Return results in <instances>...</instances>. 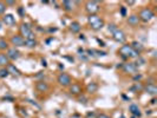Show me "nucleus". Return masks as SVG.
Masks as SVG:
<instances>
[{
	"label": "nucleus",
	"mask_w": 157,
	"mask_h": 118,
	"mask_svg": "<svg viewBox=\"0 0 157 118\" xmlns=\"http://www.w3.org/2000/svg\"><path fill=\"white\" fill-rule=\"evenodd\" d=\"M88 23H89V25L91 26V28L95 30V31H98V30L103 28V26H104V20H103L102 18H99L97 14L89 15Z\"/></svg>",
	"instance_id": "1"
},
{
	"label": "nucleus",
	"mask_w": 157,
	"mask_h": 118,
	"mask_svg": "<svg viewBox=\"0 0 157 118\" xmlns=\"http://www.w3.org/2000/svg\"><path fill=\"white\" fill-rule=\"evenodd\" d=\"M119 55L123 57L124 59H127V58H137V57H139V53H137L136 51H133L130 45H123V46H122V47L119 48Z\"/></svg>",
	"instance_id": "2"
},
{
	"label": "nucleus",
	"mask_w": 157,
	"mask_h": 118,
	"mask_svg": "<svg viewBox=\"0 0 157 118\" xmlns=\"http://www.w3.org/2000/svg\"><path fill=\"white\" fill-rule=\"evenodd\" d=\"M20 36L23 38H25V40H28V39H34V33L32 31V26L30 24H21L20 26Z\"/></svg>",
	"instance_id": "3"
},
{
	"label": "nucleus",
	"mask_w": 157,
	"mask_h": 118,
	"mask_svg": "<svg viewBox=\"0 0 157 118\" xmlns=\"http://www.w3.org/2000/svg\"><path fill=\"white\" fill-rule=\"evenodd\" d=\"M154 17H155V13H154V11L151 8H143L141 12H139L138 18H139V20H142L144 23H148L154 18Z\"/></svg>",
	"instance_id": "4"
},
{
	"label": "nucleus",
	"mask_w": 157,
	"mask_h": 118,
	"mask_svg": "<svg viewBox=\"0 0 157 118\" xmlns=\"http://www.w3.org/2000/svg\"><path fill=\"white\" fill-rule=\"evenodd\" d=\"M85 10L90 15H93L100 10V7H99L98 1H88L85 4Z\"/></svg>",
	"instance_id": "5"
},
{
	"label": "nucleus",
	"mask_w": 157,
	"mask_h": 118,
	"mask_svg": "<svg viewBox=\"0 0 157 118\" xmlns=\"http://www.w3.org/2000/svg\"><path fill=\"white\" fill-rule=\"evenodd\" d=\"M57 80L62 86H70L71 85V77H70L67 73H60L58 76Z\"/></svg>",
	"instance_id": "6"
},
{
	"label": "nucleus",
	"mask_w": 157,
	"mask_h": 118,
	"mask_svg": "<svg viewBox=\"0 0 157 118\" xmlns=\"http://www.w3.org/2000/svg\"><path fill=\"white\" fill-rule=\"evenodd\" d=\"M112 38H113V40H115V41L123 44V43L125 41V39H127V36H125V33H124L123 31L118 28L115 33H112Z\"/></svg>",
	"instance_id": "7"
},
{
	"label": "nucleus",
	"mask_w": 157,
	"mask_h": 118,
	"mask_svg": "<svg viewBox=\"0 0 157 118\" xmlns=\"http://www.w3.org/2000/svg\"><path fill=\"white\" fill-rule=\"evenodd\" d=\"M11 43L12 45H14V47H19V46H25V39L20 36V35H15L11 38Z\"/></svg>",
	"instance_id": "8"
},
{
	"label": "nucleus",
	"mask_w": 157,
	"mask_h": 118,
	"mask_svg": "<svg viewBox=\"0 0 157 118\" xmlns=\"http://www.w3.org/2000/svg\"><path fill=\"white\" fill-rule=\"evenodd\" d=\"M137 69L138 67L136 66V64L135 63H125L124 65H123V71L125 72V73H135L136 71H137Z\"/></svg>",
	"instance_id": "9"
},
{
	"label": "nucleus",
	"mask_w": 157,
	"mask_h": 118,
	"mask_svg": "<svg viewBox=\"0 0 157 118\" xmlns=\"http://www.w3.org/2000/svg\"><path fill=\"white\" fill-rule=\"evenodd\" d=\"M7 57L10 60H17L19 57H20V52L17 50L15 47H12V48H8V51H7Z\"/></svg>",
	"instance_id": "10"
},
{
	"label": "nucleus",
	"mask_w": 157,
	"mask_h": 118,
	"mask_svg": "<svg viewBox=\"0 0 157 118\" xmlns=\"http://www.w3.org/2000/svg\"><path fill=\"white\" fill-rule=\"evenodd\" d=\"M3 23H5L8 26H12V25L15 24V18L13 17V14H6L3 19Z\"/></svg>",
	"instance_id": "11"
},
{
	"label": "nucleus",
	"mask_w": 157,
	"mask_h": 118,
	"mask_svg": "<svg viewBox=\"0 0 157 118\" xmlns=\"http://www.w3.org/2000/svg\"><path fill=\"white\" fill-rule=\"evenodd\" d=\"M130 46H131V48L133 50V51H136L137 53H141L143 50H144V46L141 43H138V41H132Z\"/></svg>",
	"instance_id": "12"
},
{
	"label": "nucleus",
	"mask_w": 157,
	"mask_h": 118,
	"mask_svg": "<svg viewBox=\"0 0 157 118\" xmlns=\"http://www.w3.org/2000/svg\"><path fill=\"white\" fill-rule=\"evenodd\" d=\"M70 93L71 95H80L82 88L79 84H72V85H70Z\"/></svg>",
	"instance_id": "13"
},
{
	"label": "nucleus",
	"mask_w": 157,
	"mask_h": 118,
	"mask_svg": "<svg viewBox=\"0 0 157 118\" xmlns=\"http://www.w3.org/2000/svg\"><path fill=\"white\" fill-rule=\"evenodd\" d=\"M145 92L148 95H151V96H156L157 95V88L154 85V84H148V85L144 88Z\"/></svg>",
	"instance_id": "14"
},
{
	"label": "nucleus",
	"mask_w": 157,
	"mask_h": 118,
	"mask_svg": "<svg viewBox=\"0 0 157 118\" xmlns=\"http://www.w3.org/2000/svg\"><path fill=\"white\" fill-rule=\"evenodd\" d=\"M128 23H129V25H131V26H137L138 23H139L138 15H137V14H131L129 18H128Z\"/></svg>",
	"instance_id": "15"
},
{
	"label": "nucleus",
	"mask_w": 157,
	"mask_h": 118,
	"mask_svg": "<svg viewBox=\"0 0 157 118\" xmlns=\"http://www.w3.org/2000/svg\"><path fill=\"white\" fill-rule=\"evenodd\" d=\"M129 111L133 115V117H141V111H139V108L136 104H131L129 106Z\"/></svg>",
	"instance_id": "16"
},
{
	"label": "nucleus",
	"mask_w": 157,
	"mask_h": 118,
	"mask_svg": "<svg viewBox=\"0 0 157 118\" xmlns=\"http://www.w3.org/2000/svg\"><path fill=\"white\" fill-rule=\"evenodd\" d=\"M36 89L38 91H40V92H46L48 90V85L46 83H44V81H38L36 84Z\"/></svg>",
	"instance_id": "17"
},
{
	"label": "nucleus",
	"mask_w": 157,
	"mask_h": 118,
	"mask_svg": "<svg viewBox=\"0 0 157 118\" xmlns=\"http://www.w3.org/2000/svg\"><path fill=\"white\" fill-rule=\"evenodd\" d=\"M10 64V59L6 53H0V66H7Z\"/></svg>",
	"instance_id": "18"
},
{
	"label": "nucleus",
	"mask_w": 157,
	"mask_h": 118,
	"mask_svg": "<svg viewBox=\"0 0 157 118\" xmlns=\"http://www.w3.org/2000/svg\"><path fill=\"white\" fill-rule=\"evenodd\" d=\"M80 28H82V26L78 21H73V23H71V25H70V30H71L72 33H78L80 31Z\"/></svg>",
	"instance_id": "19"
},
{
	"label": "nucleus",
	"mask_w": 157,
	"mask_h": 118,
	"mask_svg": "<svg viewBox=\"0 0 157 118\" xmlns=\"http://www.w3.org/2000/svg\"><path fill=\"white\" fill-rule=\"evenodd\" d=\"M6 70H7L8 75H10V73H12V75H19V70L17 69V67H15L13 64H8V65L6 66Z\"/></svg>",
	"instance_id": "20"
},
{
	"label": "nucleus",
	"mask_w": 157,
	"mask_h": 118,
	"mask_svg": "<svg viewBox=\"0 0 157 118\" xmlns=\"http://www.w3.org/2000/svg\"><path fill=\"white\" fill-rule=\"evenodd\" d=\"M97 90H98V85L96 83H90L89 85L86 86V91L89 93H95V92H97Z\"/></svg>",
	"instance_id": "21"
},
{
	"label": "nucleus",
	"mask_w": 157,
	"mask_h": 118,
	"mask_svg": "<svg viewBox=\"0 0 157 118\" xmlns=\"http://www.w3.org/2000/svg\"><path fill=\"white\" fill-rule=\"evenodd\" d=\"M63 6H64L65 11H72V8H73V3H72V1H68V0H65V1H63Z\"/></svg>",
	"instance_id": "22"
},
{
	"label": "nucleus",
	"mask_w": 157,
	"mask_h": 118,
	"mask_svg": "<svg viewBox=\"0 0 157 118\" xmlns=\"http://www.w3.org/2000/svg\"><path fill=\"white\" fill-rule=\"evenodd\" d=\"M25 45L27 46V47H36V45H37V40L36 39H28V40H25Z\"/></svg>",
	"instance_id": "23"
},
{
	"label": "nucleus",
	"mask_w": 157,
	"mask_h": 118,
	"mask_svg": "<svg viewBox=\"0 0 157 118\" xmlns=\"http://www.w3.org/2000/svg\"><path fill=\"white\" fill-rule=\"evenodd\" d=\"M8 48V44L5 39H0V50H7Z\"/></svg>",
	"instance_id": "24"
},
{
	"label": "nucleus",
	"mask_w": 157,
	"mask_h": 118,
	"mask_svg": "<svg viewBox=\"0 0 157 118\" xmlns=\"http://www.w3.org/2000/svg\"><path fill=\"white\" fill-rule=\"evenodd\" d=\"M117 30H118V27H117L115 24H110V25L108 26V31H109L110 33H115Z\"/></svg>",
	"instance_id": "25"
},
{
	"label": "nucleus",
	"mask_w": 157,
	"mask_h": 118,
	"mask_svg": "<svg viewBox=\"0 0 157 118\" xmlns=\"http://www.w3.org/2000/svg\"><path fill=\"white\" fill-rule=\"evenodd\" d=\"M8 76V72L6 69H0V78H5Z\"/></svg>",
	"instance_id": "26"
},
{
	"label": "nucleus",
	"mask_w": 157,
	"mask_h": 118,
	"mask_svg": "<svg viewBox=\"0 0 157 118\" xmlns=\"http://www.w3.org/2000/svg\"><path fill=\"white\" fill-rule=\"evenodd\" d=\"M144 63H145V60H144L142 57H137V61H136L135 64H136V66L138 67V65H143Z\"/></svg>",
	"instance_id": "27"
},
{
	"label": "nucleus",
	"mask_w": 157,
	"mask_h": 118,
	"mask_svg": "<svg viewBox=\"0 0 157 118\" xmlns=\"http://www.w3.org/2000/svg\"><path fill=\"white\" fill-rule=\"evenodd\" d=\"M6 4L5 3H3V1H0V14H3L5 11H6Z\"/></svg>",
	"instance_id": "28"
},
{
	"label": "nucleus",
	"mask_w": 157,
	"mask_h": 118,
	"mask_svg": "<svg viewBox=\"0 0 157 118\" xmlns=\"http://www.w3.org/2000/svg\"><path fill=\"white\" fill-rule=\"evenodd\" d=\"M120 15L127 17V7L125 6H120Z\"/></svg>",
	"instance_id": "29"
},
{
	"label": "nucleus",
	"mask_w": 157,
	"mask_h": 118,
	"mask_svg": "<svg viewBox=\"0 0 157 118\" xmlns=\"http://www.w3.org/2000/svg\"><path fill=\"white\" fill-rule=\"evenodd\" d=\"M18 13H19L21 17H24V15H25V11H24V8H23V7H19V8H18Z\"/></svg>",
	"instance_id": "30"
},
{
	"label": "nucleus",
	"mask_w": 157,
	"mask_h": 118,
	"mask_svg": "<svg viewBox=\"0 0 157 118\" xmlns=\"http://www.w3.org/2000/svg\"><path fill=\"white\" fill-rule=\"evenodd\" d=\"M79 103H86V100H88V99H86L84 96H82V97H79Z\"/></svg>",
	"instance_id": "31"
},
{
	"label": "nucleus",
	"mask_w": 157,
	"mask_h": 118,
	"mask_svg": "<svg viewBox=\"0 0 157 118\" xmlns=\"http://www.w3.org/2000/svg\"><path fill=\"white\" fill-rule=\"evenodd\" d=\"M98 118H111V117L108 116V115H105V113H100V115L98 116Z\"/></svg>",
	"instance_id": "32"
},
{
	"label": "nucleus",
	"mask_w": 157,
	"mask_h": 118,
	"mask_svg": "<svg viewBox=\"0 0 157 118\" xmlns=\"http://www.w3.org/2000/svg\"><path fill=\"white\" fill-rule=\"evenodd\" d=\"M141 78H142V75H136V76L133 77V79H135V80H139Z\"/></svg>",
	"instance_id": "33"
},
{
	"label": "nucleus",
	"mask_w": 157,
	"mask_h": 118,
	"mask_svg": "<svg viewBox=\"0 0 157 118\" xmlns=\"http://www.w3.org/2000/svg\"><path fill=\"white\" fill-rule=\"evenodd\" d=\"M15 4V1H6V6L7 5H14Z\"/></svg>",
	"instance_id": "34"
},
{
	"label": "nucleus",
	"mask_w": 157,
	"mask_h": 118,
	"mask_svg": "<svg viewBox=\"0 0 157 118\" xmlns=\"http://www.w3.org/2000/svg\"><path fill=\"white\" fill-rule=\"evenodd\" d=\"M97 41H98V43L100 44V46H105V44H104V43H103L102 40H99V39H97Z\"/></svg>",
	"instance_id": "35"
},
{
	"label": "nucleus",
	"mask_w": 157,
	"mask_h": 118,
	"mask_svg": "<svg viewBox=\"0 0 157 118\" xmlns=\"http://www.w3.org/2000/svg\"><path fill=\"white\" fill-rule=\"evenodd\" d=\"M41 65H43V66H46V65H47V64H46V60L43 59V60H41Z\"/></svg>",
	"instance_id": "36"
},
{
	"label": "nucleus",
	"mask_w": 157,
	"mask_h": 118,
	"mask_svg": "<svg viewBox=\"0 0 157 118\" xmlns=\"http://www.w3.org/2000/svg\"><path fill=\"white\" fill-rule=\"evenodd\" d=\"M128 4H129V5H133V4H135V1H132V0H131V1H128Z\"/></svg>",
	"instance_id": "37"
},
{
	"label": "nucleus",
	"mask_w": 157,
	"mask_h": 118,
	"mask_svg": "<svg viewBox=\"0 0 157 118\" xmlns=\"http://www.w3.org/2000/svg\"><path fill=\"white\" fill-rule=\"evenodd\" d=\"M79 39H80V40H82V39H83V40H84V39H85V37H84V36H83V35H80V37H79Z\"/></svg>",
	"instance_id": "38"
},
{
	"label": "nucleus",
	"mask_w": 157,
	"mask_h": 118,
	"mask_svg": "<svg viewBox=\"0 0 157 118\" xmlns=\"http://www.w3.org/2000/svg\"><path fill=\"white\" fill-rule=\"evenodd\" d=\"M1 27H3V21L0 20V30H1Z\"/></svg>",
	"instance_id": "39"
},
{
	"label": "nucleus",
	"mask_w": 157,
	"mask_h": 118,
	"mask_svg": "<svg viewBox=\"0 0 157 118\" xmlns=\"http://www.w3.org/2000/svg\"><path fill=\"white\" fill-rule=\"evenodd\" d=\"M120 118H125V117H124V116H123V115H122V116H120Z\"/></svg>",
	"instance_id": "40"
},
{
	"label": "nucleus",
	"mask_w": 157,
	"mask_h": 118,
	"mask_svg": "<svg viewBox=\"0 0 157 118\" xmlns=\"http://www.w3.org/2000/svg\"><path fill=\"white\" fill-rule=\"evenodd\" d=\"M132 118H136V117H132Z\"/></svg>",
	"instance_id": "41"
}]
</instances>
